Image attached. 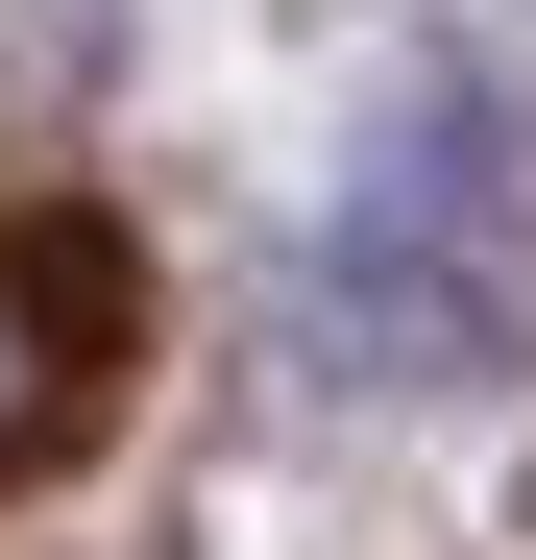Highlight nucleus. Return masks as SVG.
<instances>
[{
    "label": "nucleus",
    "mask_w": 536,
    "mask_h": 560,
    "mask_svg": "<svg viewBox=\"0 0 536 560\" xmlns=\"http://www.w3.org/2000/svg\"><path fill=\"white\" fill-rule=\"evenodd\" d=\"M123 390V220H0V488L73 463Z\"/></svg>",
    "instance_id": "2"
},
{
    "label": "nucleus",
    "mask_w": 536,
    "mask_h": 560,
    "mask_svg": "<svg viewBox=\"0 0 536 560\" xmlns=\"http://www.w3.org/2000/svg\"><path fill=\"white\" fill-rule=\"evenodd\" d=\"M512 98L488 73H391L366 98V171H341V220L293 268V365L341 390H488L512 365Z\"/></svg>",
    "instance_id": "1"
}]
</instances>
